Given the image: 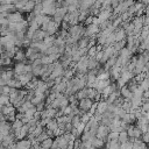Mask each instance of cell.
Segmentation results:
<instances>
[{"instance_id":"1","label":"cell","mask_w":149,"mask_h":149,"mask_svg":"<svg viewBox=\"0 0 149 149\" xmlns=\"http://www.w3.org/2000/svg\"><path fill=\"white\" fill-rule=\"evenodd\" d=\"M95 102L88 98H85L80 101H78V108L83 112V113H87V112H92L93 107H94Z\"/></svg>"},{"instance_id":"2","label":"cell","mask_w":149,"mask_h":149,"mask_svg":"<svg viewBox=\"0 0 149 149\" xmlns=\"http://www.w3.org/2000/svg\"><path fill=\"white\" fill-rule=\"evenodd\" d=\"M10 133H12V123H9L7 121H1V123H0V141H2Z\"/></svg>"},{"instance_id":"3","label":"cell","mask_w":149,"mask_h":149,"mask_svg":"<svg viewBox=\"0 0 149 149\" xmlns=\"http://www.w3.org/2000/svg\"><path fill=\"white\" fill-rule=\"evenodd\" d=\"M111 133V129L109 127L107 126H104V125H100L98 130H97V139H100V140H104L106 143H107V137Z\"/></svg>"},{"instance_id":"4","label":"cell","mask_w":149,"mask_h":149,"mask_svg":"<svg viewBox=\"0 0 149 149\" xmlns=\"http://www.w3.org/2000/svg\"><path fill=\"white\" fill-rule=\"evenodd\" d=\"M127 133H128L129 137H134V139H141V136H142V132L136 125H130Z\"/></svg>"},{"instance_id":"5","label":"cell","mask_w":149,"mask_h":149,"mask_svg":"<svg viewBox=\"0 0 149 149\" xmlns=\"http://www.w3.org/2000/svg\"><path fill=\"white\" fill-rule=\"evenodd\" d=\"M7 19H8L9 23H19V22H21L23 20V16H22V14L20 12H15V13L8 14Z\"/></svg>"},{"instance_id":"6","label":"cell","mask_w":149,"mask_h":149,"mask_svg":"<svg viewBox=\"0 0 149 149\" xmlns=\"http://www.w3.org/2000/svg\"><path fill=\"white\" fill-rule=\"evenodd\" d=\"M15 140H16L15 134L12 132L9 135H7V136H6V137H5V139L1 141V146H3V147H7V148H8L9 146H12L13 143H15V142H16Z\"/></svg>"},{"instance_id":"7","label":"cell","mask_w":149,"mask_h":149,"mask_svg":"<svg viewBox=\"0 0 149 149\" xmlns=\"http://www.w3.org/2000/svg\"><path fill=\"white\" fill-rule=\"evenodd\" d=\"M16 108L10 104V105H7V106H1L0 108V113L2 115H9V114H16Z\"/></svg>"},{"instance_id":"8","label":"cell","mask_w":149,"mask_h":149,"mask_svg":"<svg viewBox=\"0 0 149 149\" xmlns=\"http://www.w3.org/2000/svg\"><path fill=\"white\" fill-rule=\"evenodd\" d=\"M33 146V142L28 139L16 141V149H30Z\"/></svg>"},{"instance_id":"9","label":"cell","mask_w":149,"mask_h":149,"mask_svg":"<svg viewBox=\"0 0 149 149\" xmlns=\"http://www.w3.org/2000/svg\"><path fill=\"white\" fill-rule=\"evenodd\" d=\"M108 109V105L106 102V100H100L99 102H97V108H95V112L99 113V114H104L105 112H107Z\"/></svg>"},{"instance_id":"10","label":"cell","mask_w":149,"mask_h":149,"mask_svg":"<svg viewBox=\"0 0 149 149\" xmlns=\"http://www.w3.org/2000/svg\"><path fill=\"white\" fill-rule=\"evenodd\" d=\"M35 6H36V1H31V0H28V2L26 3V6L21 9V10H19L20 13H31V12H34V8H35Z\"/></svg>"},{"instance_id":"11","label":"cell","mask_w":149,"mask_h":149,"mask_svg":"<svg viewBox=\"0 0 149 149\" xmlns=\"http://www.w3.org/2000/svg\"><path fill=\"white\" fill-rule=\"evenodd\" d=\"M114 33H115V42H120V41L127 38V34H126L125 29H122L121 27L120 28H116Z\"/></svg>"},{"instance_id":"12","label":"cell","mask_w":149,"mask_h":149,"mask_svg":"<svg viewBox=\"0 0 149 149\" xmlns=\"http://www.w3.org/2000/svg\"><path fill=\"white\" fill-rule=\"evenodd\" d=\"M120 78L125 81V83H129L133 78H134V74L132 73V72H129V71H127V70H125V69H122V71H121V74H120Z\"/></svg>"},{"instance_id":"13","label":"cell","mask_w":149,"mask_h":149,"mask_svg":"<svg viewBox=\"0 0 149 149\" xmlns=\"http://www.w3.org/2000/svg\"><path fill=\"white\" fill-rule=\"evenodd\" d=\"M122 121H125V122H127V123H129V125H134V123H136L137 119H136V116H135L134 113H127V114L122 118Z\"/></svg>"},{"instance_id":"14","label":"cell","mask_w":149,"mask_h":149,"mask_svg":"<svg viewBox=\"0 0 149 149\" xmlns=\"http://www.w3.org/2000/svg\"><path fill=\"white\" fill-rule=\"evenodd\" d=\"M79 49H88V44H90V38L86 36H83L78 42H77Z\"/></svg>"},{"instance_id":"15","label":"cell","mask_w":149,"mask_h":149,"mask_svg":"<svg viewBox=\"0 0 149 149\" xmlns=\"http://www.w3.org/2000/svg\"><path fill=\"white\" fill-rule=\"evenodd\" d=\"M120 92H121V97H122L123 99H132V98H133V93H132V91L128 88L127 85L123 86V87L120 90Z\"/></svg>"},{"instance_id":"16","label":"cell","mask_w":149,"mask_h":149,"mask_svg":"<svg viewBox=\"0 0 149 149\" xmlns=\"http://www.w3.org/2000/svg\"><path fill=\"white\" fill-rule=\"evenodd\" d=\"M45 129H49V130H56L58 129V122H57V119H49L48 123H47V127Z\"/></svg>"},{"instance_id":"17","label":"cell","mask_w":149,"mask_h":149,"mask_svg":"<svg viewBox=\"0 0 149 149\" xmlns=\"http://www.w3.org/2000/svg\"><path fill=\"white\" fill-rule=\"evenodd\" d=\"M85 90H86V98H88V99H91V100L94 101L95 100V97L98 94L97 90L95 88H92V87H86Z\"/></svg>"},{"instance_id":"18","label":"cell","mask_w":149,"mask_h":149,"mask_svg":"<svg viewBox=\"0 0 149 149\" xmlns=\"http://www.w3.org/2000/svg\"><path fill=\"white\" fill-rule=\"evenodd\" d=\"M92 143H93V147H94V149H102L104 147H105V141L104 140H100V139H94L93 141H92Z\"/></svg>"},{"instance_id":"19","label":"cell","mask_w":149,"mask_h":149,"mask_svg":"<svg viewBox=\"0 0 149 149\" xmlns=\"http://www.w3.org/2000/svg\"><path fill=\"white\" fill-rule=\"evenodd\" d=\"M52 144H54V139L49 137L48 140H45L41 143V149H51Z\"/></svg>"},{"instance_id":"20","label":"cell","mask_w":149,"mask_h":149,"mask_svg":"<svg viewBox=\"0 0 149 149\" xmlns=\"http://www.w3.org/2000/svg\"><path fill=\"white\" fill-rule=\"evenodd\" d=\"M127 47V38L126 40H122V41H120V42H115L114 43V49L116 50V51H121L123 48H126Z\"/></svg>"},{"instance_id":"21","label":"cell","mask_w":149,"mask_h":149,"mask_svg":"<svg viewBox=\"0 0 149 149\" xmlns=\"http://www.w3.org/2000/svg\"><path fill=\"white\" fill-rule=\"evenodd\" d=\"M127 86H128V88H129V90L132 91V93H133V92H135V91L139 88V83L136 81L135 78H133L129 83H127Z\"/></svg>"},{"instance_id":"22","label":"cell","mask_w":149,"mask_h":149,"mask_svg":"<svg viewBox=\"0 0 149 149\" xmlns=\"http://www.w3.org/2000/svg\"><path fill=\"white\" fill-rule=\"evenodd\" d=\"M55 41H56V36H48L44 38V44L47 45V48H50V47H54L55 45Z\"/></svg>"},{"instance_id":"23","label":"cell","mask_w":149,"mask_h":149,"mask_svg":"<svg viewBox=\"0 0 149 149\" xmlns=\"http://www.w3.org/2000/svg\"><path fill=\"white\" fill-rule=\"evenodd\" d=\"M129 141V135H128V133L125 130V132H121L120 134H119V142L122 144V143H126V142H128Z\"/></svg>"},{"instance_id":"24","label":"cell","mask_w":149,"mask_h":149,"mask_svg":"<svg viewBox=\"0 0 149 149\" xmlns=\"http://www.w3.org/2000/svg\"><path fill=\"white\" fill-rule=\"evenodd\" d=\"M33 66V65H31ZM42 66L43 65H35V66H33V74L35 76V77H42Z\"/></svg>"},{"instance_id":"25","label":"cell","mask_w":149,"mask_h":149,"mask_svg":"<svg viewBox=\"0 0 149 149\" xmlns=\"http://www.w3.org/2000/svg\"><path fill=\"white\" fill-rule=\"evenodd\" d=\"M22 127H23V122H22L21 120H15V121L12 123V132L14 133V132L21 129Z\"/></svg>"},{"instance_id":"26","label":"cell","mask_w":149,"mask_h":149,"mask_svg":"<svg viewBox=\"0 0 149 149\" xmlns=\"http://www.w3.org/2000/svg\"><path fill=\"white\" fill-rule=\"evenodd\" d=\"M34 12L40 15V14H43V5H42V1H36V6L34 8Z\"/></svg>"},{"instance_id":"27","label":"cell","mask_w":149,"mask_h":149,"mask_svg":"<svg viewBox=\"0 0 149 149\" xmlns=\"http://www.w3.org/2000/svg\"><path fill=\"white\" fill-rule=\"evenodd\" d=\"M71 123H72L73 128H78V127L81 125V120H80V116H79V115H76L74 118H72V120H71Z\"/></svg>"},{"instance_id":"28","label":"cell","mask_w":149,"mask_h":149,"mask_svg":"<svg viewBox=\"0 0 149 149\" xmlns=\"http://www.w3.org/2000/svg\"><path fill=\"white\" fill-rule=\"evenodd\" d=\"M0 104H1V106L10 105V98H9V95H1V98H0Z\"/></svg>"},{"instance_id":"29","label":"cell","mask_w":149,"mask_h":149,"mask_svg":"<svg viewBox=\"0 0 149 149\" xmlns=\"http://www.w3.org/2000/svg\"><path fill=\"white\" fill-rule=\"evenodd\" d=\"M76 98H77V100H78V101H80V100L85 99V98H86V90L84 88V90L78 91V92L76 93Z\"/></svg>"},{"instance_id":"30","label":"cell","mask_w":149,"mask_h":149,"mask_svg":"<svg viewBox=\"0 0 149 149\" xmlns=\"http://www.w3.org/2000/svg\"><path fill=\"white\" fill-rule=\"evenodd\" d=\"M119 134L120 133H116V132H111L108 137H107V142L108 141H119Z\"/></svg>"},{"instance_id":"31","label":"cell","mask_w":149,"mask_h":149,"mask_svg":"<svg viewBox=\"0 0 149 149\" xmlns=\"http://www.w3.org/2000/svg\"><path fill=\"white\" fill-rule=\"evenodd\" d=\"M49 139V135L47 134V132H45V128H44V132L40 135V136H37V139H36V141L38 142V143H42L43 141H45V140H48Z\"/></svg>"},{"instance_id":"32","label":"cell","mask_w":149,"mask_h":149,"mask_svg":"<svg viewBox=\"0 0 149 149\" xmlns=\"http://www.w3.org/2000/svg\"><path fill=\"white\" fill-rule=\"evenodd\" d=\"M9 92H10V87L8 85L0 86V93H1V95H9Z\"/></svg>"},{"instance_id":"33","label":"cell","mask_w":149,"mask_h":149,"mask_svg":"<svg viewBox=\"0 0 149 149\" xmlns=\"http://www.w3.org/2000/svg\"><path fill=\"white\" fill-rule=\"evenodd\" d=\"M141 111L143 112V114L149 113V101H142V105H141Z\"/></svg>"},{"instance_id":"34","label":"cell","mask_w":149,"mask_h":149,"mask_svg":"<svg viewBox=\"0 0 149 149\" xmlns=\"http://www.w3.org/2000/svg\"><path fill=\"white\" fill-rule=\"evenodd\" d=\"M133 146H134V143L130 142V141H128V142L121 144V149H133Z\"/></svg>"},{"instance_id":"35","label":"cell","mask_w":149,"mask_h":149,"mask_svg":"<svg viewBox=\"0 0 149 149\" xmlns=\"http://www.w3.org/2000/svg\"><path fill=\"white\" fill-rule=\"evenodd\" d=\"M12 64V58H2L1 59V66H6V65H10Z\"/></svg>"},{"instance_id":"36","label":"cell","mask_w":149,"mask_h":149,"mask_svg":"<svg viewBox=\"0 0 149 149\" xmlns=\"http://www.w3.org/2000/svg\"><path fill=\"white\" fill-rule=\"evenodd\" d=\"M141 140H142V141H143L146 144H149V135H148L147 133H143V134H142Z\"/></svg>"},{"instance_id":"37","label":"cell","mask_w":149,"mask_h":149,"mask_svg":"<svg viewBox=\"0 0 149 149\" xmlns=\"http://www.w3.org/2000/svg\"><path fill=\"white\" fill-rule=\"evenodd\" d=\"M0 23H1V26H8V24H9V21H8L7 17L0 16Z\"/></svg>"},{"instance_id":"38","label":"cell","mask_w":149,"mask_h":149,"mask_svg":"<svg viewBox=\"0 0 149 149\" xmlns=\"http://www.w3.org/2000/svg\"><path fill=\"white\" fill-rule=\"evenodd\" d=\"M111 5H112V8L115 9V8H118V6L120 5V1H118V0H113V1H111Z\"/></svg>"},{"instance_id":"39","label":"cell","mask_w":149,"mask_h":149,"mask_svg":"<svg viewBox=\"0 0 149 149\" xmlns=\"http://www.w3.org/2000/svg\"><path fill=\"white\" fill-rule=\"evenodd\" d=\"M143 26H149V15H144V17H143Z\"/></svg>"},{"instance_id":"40","label":"cell","mask_w":149,"mask_h":149,"mask_svg":"<svg viewBox=\"0 0 149 149\" xmlns=\"http://www.w3.org/2000/svg\"><path fill=\"white\" fill-rule=\"evenodd\" d=\"M144 116H146V119L149 121V113H146V114H144Z\"/></svg>"},{"instance_id":"41","label":"cell","mask_w":149,"mask_h":149,"mask_svg":"<svg viewBox=\"0 0 149 149\" xmlns=\"http://www.w3.org/2000/svg\"><path fill=\"white\" fill-rule=\"evenodd\" d=\"M147 134L149 135V127H148V130H147Z\"/></svg>"},{"instance_id":"42","label":"cell","mask_w":149,"mask_h":149,"mask_svg":"<svg viewBox=\"0 0 149 149\" xmlns=\"http://www.w3.org/2000/svg\"><path fill=\"white\" fill-rule=\"evenodd\" d=\"M148 149H149V144H148Z\"/></svg>"}]
</instances>
